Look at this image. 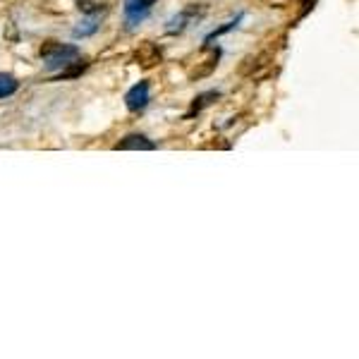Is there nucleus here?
<instances>
[{
	"mask_svg": "<svg viewBox=\"0 0 359 359\" xmlns=\"http://www.w3.org/2000/svg\"><path fill=\"white\" fill-rule=\"evenodd\" d=\"M41 58L46 62V70L48 72H58V70H65L70 62H75L80 58V48L77 46H70V44H58V41H46L41 46Z\"/></svg>",
	"mask_w": 359,
	"mask_h": 359,
	"instance_id": "obj_1",
	"label": "nucleus"
},
{
	"mask_svg": "<svg viewBox=\"0 0 359 359\" xmlns=\"http://www.w3.org/2000/svg\"><path fill=\"white\" fill-rule=\"evenodd\" d=\"M221 55H223V50L221 48H209L206 46V50H204V58H201L196 65H192L190 67V72H187V77H190V82H199V80H204V77H211L213 72H216V67H218V60H221Z\"/></svg>",
	"mask_w": 359,
	"mask_h": 359,
	"instance_id": "obj_2",
	"label": "nucleus"
},
{
	"mask_svg": "<svg viewBox=\"0 0 359 359\" xmlns=\"http://www.w3.org/2000/svg\"><path fill=\"white\" fill-rule=\"evenodd\" d=\"M156 0H125V22L127 29H134L137 24H142L149 17L151 8H154Z\"/></svg>",
	"mask_w": 359,
	"mask_h": 359,
	"instance_id": "obj_3",
	"label": "nucleus"
},
{
	"mask_svg": "<svg viewBox=\"0 0 359 359\" xmlns=\"http://www.w3.org/2000/svg\"><path fill=\"white\" fill-rule=\"evenodd\" d=\"M149 101H151V84L149 82H139V84H134L132 89L125 93V106H127L132 113L144 111V108L149 106Z\"/></svg>",
	"mask_w": 359,
	"mask_h": 359,
	"instance_id": "obj_4",
	"label": "nucleus"
},
{
	"mask_svg": "<svg viewBox=\"0 0 359 359\" xmlns=\"http://www.w3.org/2000/svg\"><path fill=\"white\" fill-rule=\"evenodd\" d=\"M201 15H204V8H199V5H187V8L182 10L180 15H175V17L170 19L168 27H165V31H168L170 36H173V34H182V31L190 27V22L199 19Z\"/></svg>",
	"mask_w": 359,
	"mask_h": 359,
	"instance_id": "obj_5",
	"label": "nucleus"
},
{
	"mask_svg": "<svg viewBox=\"0 0 359 359\" xmlns=\"http://www.w3.org/2000/svg\"><path fill=\"white\" fill-rule=\"evenodd\" d=\"M134 60H137V65H142V67L158 65L160 62V48L156 44H151V41H144V44L137 48V53H134Z\"/></svg>",
	"mask_w": 359,
	"mask_h": 359,
	"instance_id": "obj_6",
	"label": "nucleus"
},
{
	"mask_svg": "<svg viewBox=\"0 0 359 359\" xmlns=\"http://www.w3.org/2000/svg\"><path fill=\"white\" fill-rule=\"evenodd\" d=\"M156 144L144 134H127L122 142L116 144V151H154Z\"/></svg>",
	"mask_w": 359,
	"mask_h": 359,
	"instance_id": "obj_7",
	"label": "nucleus"
},
{
	"mask_svg": "<svg viewBox=\"0 0 359 359\" xmlns=\"http://www.w3.org/2000/svg\"><path fill=\"white\" fill-rule=\"evenodd\" d=\"M98 19H101V12L91 15L89 19H84V22H80V27H75V31H72V36H75V39H84V36L96 34V29H98Z\"/></svg>",
	"mask_w": 359,
	"mask_h": 359,
	"instance_id": "obj_8",
	"label": "nucleus"
},
{
	"mask_svg": "<svg viewBox=\"0 0 359 359\" xmlns=\"http://www.w3.org/2000/svg\"><path fill=\"white\" fill-rule=\"evenodd\" d=\"M17 89H19V82L15 80L12 75L0 72V101H3V98H10L12 93H17Z\"/></svg>",
	"mask_w": 359,
	"mask_h": 359,
	"instance_id": "obj_9",
	"label": "nucleus"
},
{
	"mask_svg": "<svg viewBox=\"0 0 359 359\" xmlns=\"http://www.w3.org/2000/svg\"><path fill=\"white\" fill-rule=\"evenodd\" d=\"M221 98V91H206V93H201V96H196L194 98V103H192V113H199V111H204L206 106H211L213 101H218Z\"/></svg>",
	"mask_w": 359,
	"mask_h": 359,
	"instance_id": "obj_10",
	"label": "nucleus"
},
{
	"mask_svg": "<svg viewBox=\"0 0 359 359\" xmlns=\"http://www.w3.org/2000/svg\"><path fill=\"white\" fill-rule=\"evenodd\" d=\"M242 17H244V15H237V17H235V19H230V22H225V24H223V27L213 29V31H211V34H209V36H206V39H204V44H206V46H209V44H211V41H216V39H218V36H223V34H228V31H232V29H235V27H237V24H239V22H242Z\"/></svg>",
	"mask_w": 359,
	"mask_h": 359,
	"instance_id": "obj_11",
	"label": "nucleus"
},
{
	"mask_svg": "<svg viewBox=\"0 0 359 359\" xmlns=\"http://www.w3.org/2000/svg\"><path fill=\"white\" fill-rule=\"evenodd\" d=\"M84 70H86V62L77 58L75 62H70V65H67L65 70H60V80H72V77L82 75Z\"/></svg>",
	"mask_w": 359,
	"mask_h": 359,
	"instance_id": "obj_12",
	"label": "nucleus"
},
{
	"mask_svg": "<svg viewBox=\"0 0 359 359\" xmlns=\"http://www.w3.org/2000/svg\"><path fill=\"white\" fill-rule=\"evenodd\" d=\"M101 3L103 0H77V8H80L82 12H86V15H96V12H103Z\"/></svg>",
	"mask_w": 359,
	"mask_h": 359,
	"instance_id": "obj_13",
	"label": "nucleus"
}]
</instances>
